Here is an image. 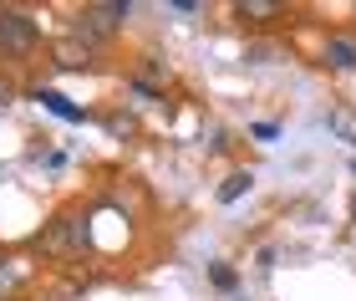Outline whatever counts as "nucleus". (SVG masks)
<instances>
[{"mask_svg": "<svg viewBox=\"0 0 356 301\" xmlns=\"http://www.w3.org/2000/svg\"><path fill=\"white\" fill-rule=\"evenodd\" d=\"M36 52H41V26L26 10H0V56L21 61V56H36Z\"/></svg>", "mask_w": 356, "mask_h": 301, "instance_id": "1", "label": "nucleus"}, {"mask_svg": "<svg viewBox=\"0 0 356 301\" xmlns=\"http://www.w3.org/2000/svg\"><path fill=\"white\" fill-rule=\"evenodd\" d=\"M76 210H67V215H56L51 225H46V235H41V245L46 250H56V256H72V250H82L87 245V225H76Z\"/></svg>", "mask_w": 356, "mask_h": 301, "instance_id": "2", "label": "nucleus"}, {"mask_svg": "<svg viewBox=\"0 0 356 301\" xmlns=\"http://www.w3.org/2000/svg\"><path fill=\"white\" fill-rule=\"evenodd\" d=\"M31 98H36V102L46 107V113H56L61 123H87V107H76L72 98H61L56 87H36V92H31Z\"/></svg>", "mask_w": 356, "mask_h": 301, "instance_id": "3", "label": "nucleus"}, {"mask_svg": "<svg viewBox=\"0 0 356 301\" xmlns=\"http://www.w3.org/2000/svg\"><path fill=\"white\" fill-rule=\"evenodd\" d=\"M326 61H331V67H341V72H356V41L351 36H331L326 41Z\"/></svg>", "mask_w": 356, "mask_h": 301, "instance_id": "4", "label": "nucleus"}, {"mask_svg": "<svg viewBox=\"0 0 356 301\" xmlns=\"http://www.w3.org/2000/svg\"><path fill=\"white\" fill-rule=\"evenodd\" d=\"M234 15H239V21H254V26H265V15H280V6H265V0H254V6H234Z\"/></svg>", "mask_w": 356, "mask_h": 301, "instance_id": "5", "label": "nucleus"}, {"mask_svg": "<svg viewBox=\"0 0 356 301\" xmlns=\"http://www.w3.org/2000/svg\"><path fill=\"white\" fill-rule=\"evenodd\" d=\"M250 184H254V173H245V169H239V173H229V184H224V189H219V199H224V204H234V199H239V194H245V189H250Z\"/></svg>", "mask_w": 356, "mask_h": 301, "instance_id": "6", "label": "nucleus"}, {"mask_svg": "<svg viewBox=\"0 0 356 301\" xmlns=\"http://www.w3.org/2000/svg\"><path fill=\"white\" fill-rule=\"evenodd\" d=\"M127 92H133V98H138V102H143V107H153V102H158V98H163V92H158V87H153V82H143V77H127Z\"/></svg>", "mask_w": 356, "mask_h": 301, "instance_id": "7", "label": "nucleus"}, {"mask_svg": "<svg viewBox=\"0 0 356 301\" xmlns=\"http://www.w3.org/2000/svg\"><path fill=\"white\" fill-rule=\"evenodd\" d=\"M209 276H214V286H219V291H234V271H229V265H214Z\"/></svg>", "mask_w": 356, "mask_h": 301, "instance_id": "8", "label": "nucleus"}, {"mask_svg": "<svg viewBox=\"0 0 356 301\" xmlns=\"http://www.w3.org/2000/svg\"><path fill=\"white\" fill-rule=\"evenodd\" d=\"M10 98H15V87H10V82H0V107H6Z\"/></svg>", "mask_w": 356, "mask_h": 301, "instance_id": "9", "label": "nucleus"}]
</instances>
